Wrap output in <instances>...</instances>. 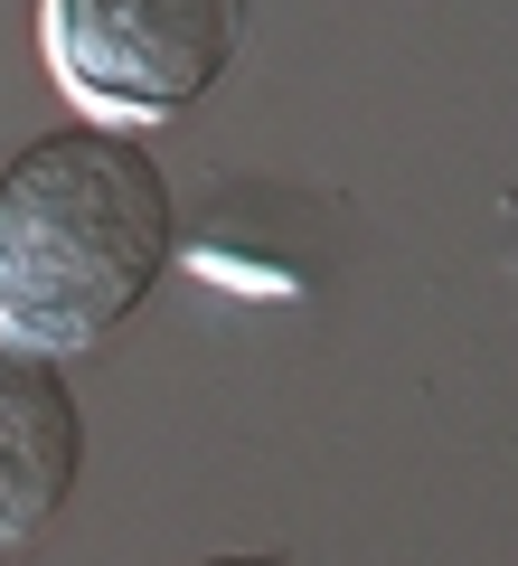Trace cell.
Masks as SVG:
<instances>
[{
  "mask_svg": "<svg viewBox=\"0 0 518 566\" xmlns=\"http://www.w3.org/2000/svg\"><path fill=\"white\" fill-rule=\"evenodd\" d=\"M180 245L170 180L114 123L39 133L0 170V340L66 359L114 340Z\"/></svg>",
  "mask_w": 518,
  "mask_h": 566,
  "instance_id": "6da1fadb",
  "label": "cell"
},
{
  "mask_svg": "<svg viewBox=\"0 0 518 566\" xmlns=\"http://www.w3.org/2000/svg\"><path fill=\"white\" fill-rule=\"evenodd\" d=\"M255 0H47V66L95 114H189L236 66Z\"/></svg>",
  "mask_w": 518,
  "mask_h": 566,
  "instance_id": "7a4b0ae2",
  "label": "cell"
},
{
  "mask_svg": "<svg viewBox=\"0 0 518 566\" xmlns=\"http://www.w3.org/2000/svg\"><path fill=\"white\" fill-rule=\"evenodd\" d=\"M85 472V416L57 359L0 340V557L39 538Z\"/></svg>",
  "mask_w": 518,
  "mask_h": 566,
  "instance_id": "3957f363",
  "label": "cell"
},
{
  "mask_svg": "<svg viewBox=\"0 0 518 566\" xmlns=\"http://www.w3.org/2000/svg\"><path fill=\"white\" fill-rule=\"evenodd\" d=\"M208 566H283V557H208Z\"/></svg>",
  "mask_w": 518,
  "mask_h": 566,
  "instance_id": "277c9868",
  "label": "cell"
}]
</instances>
